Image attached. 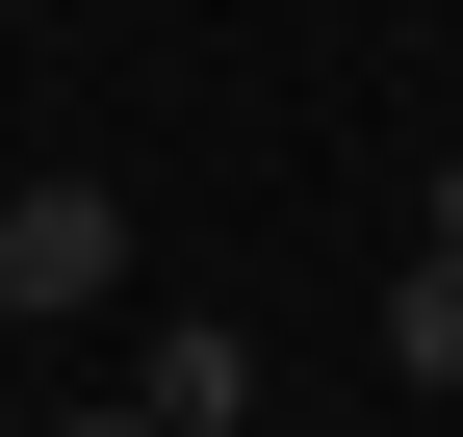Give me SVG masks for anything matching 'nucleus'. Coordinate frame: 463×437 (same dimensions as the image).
<instances>
[{"label": "nucleus", "mask_w": 463, "mask_h": 437, "mask_svg": "<svg viewBox=\"0 0 463 437\" xmlns=\"http://www.w3.org/2000/svg\"><path fill=\"white\" fill-rule=\"evenodd\" d=\"M412 232H438V257H463V154H438V181H412Z\"/></svg>", "instance_id": "4"}, {"label": "nucleus", "mask_w": 463, "mask_h": 437, "mask_svg": "<svg viewBox=\"0 0 463 437\" xmlns=\"http://www.w3.org/2000/svg\"><path fill=\"white\" fill-rule=\"evenodd\" d=\"M386 386H438V412H463V257H438V232L386 257Z\"/></svg>", "instance_id": "3"}, {"label": "nucleus", "mask_w": 463, "mask_h": 437, "mask_svg": "<svg viewBox=\"0 0 463 437\" xmlns=\"http://www.w3.org/2000/svg\"><path fill=\"white\" fill-rule=\"evenodd\" d=\"M78 437H155V412H78Z\"/></svg>", "instance_id": "5"}, {"label": "nucleus", "mask_w": 463, "mask_h": 437, "mask_svg": "<svg viewBox=\"0 0 463 437\" xmlns=\"http://www.w3.org/2000/svg\"><path fill=\"white\" fill-rule=\"evenodd\" d=\"M129 284V206L103 181H0V309H103Z\"/></svg>", "instance_id": "1"}, {"label": "nucleus", "mask_w": 463, "mask_h": 437, "mask_svg": "<svg viewBox=\"0 0 463 437\" xmlns=\"http://www.w3.org/2000/svg\"><path fill=\"white\" fill-rule=\"evenodd\" d=\"M155 437H258V335H232V309H181V335H155V386H129Z\"/></svg>", "instance_id": "2"}]
</instances>
